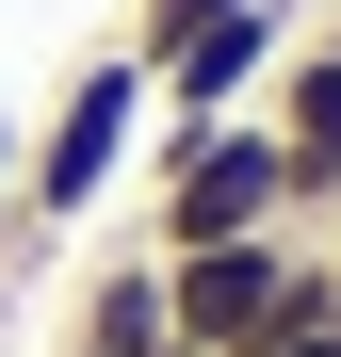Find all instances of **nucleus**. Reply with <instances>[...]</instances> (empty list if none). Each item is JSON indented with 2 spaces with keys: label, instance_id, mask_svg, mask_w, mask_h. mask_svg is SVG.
Segmentation results:
<instances>
[{
  "label": "nucleus",
  "instance_id": "nucleus-4",
  "mask_svg": "<svg viewBox=\"0 0 341 357\" xmlns=\"http://www.w3.org/2000/svg\"><path fill=\"white\" fill-rule=\"evenodd\" d=\"M293 66V0H227L195 49H162L146 66V114L162 130H211V114H260V82Z\"/></svg>",
  "mask_w": 341,
  "mask_h": 357
},
{
  "label": "nucleus",
  "instance_id": "nucleus-1",
  "mask_svg": "<svg viewBox=\"0 0 341 357\" xmlns=\"http://www.w3.org/2000/svg\"><path fill=\"white\" fill-rule=\"evenodd\" d=\"M130 162H146V66H130V49H82V66L33 98V130H17V227H0V276H33L66 227H98V195H130Z\"/></svg>",
  "mask_w": 341,
  "mask_h": 357
},
{
  "label": "nucleus",
  "instance_id": "nucleus-13",
  "mask_svg": "<svg viewBox=\"0 0 341 357\" xmlns=\"http://www.w3.org/2000/svg\"><path fill=\"white\" fill-rule=\"evenodd\" d=\"M179 357H195V341H179Z\"/></svg>",
  "mask_w": 341,
  "mask_h": 357
},
{
  "label": "nucleus",
  "instance_id": "nucleus-3",
  "mask_svg": "<svg viewBox=\"0 0 341 357\" xmlns=\"http://www.w3.org/2000/svg\"><path fill=\"white\" fill-rule=\"evenodd\" d=\"M325 292V244L309 227H260V244H179L162 260V325H179L195 357H260L276 325H309Z\"/></svg>",
  "mask_w": 341,
  "mask_h": 357
},
{
  "label": "nucleus",
  "instance_id": "nucleus-7",
  "mask_svg": "<svg viewBox=\"0 0 341 357\" xmlns=\"http://www.w3.org/2000/svg\"><path fill=\"white\" fill-rule=\"evenodd\" d=\"M227 17V0H130V33H114V49H130V66H162V49H195Z\"/></svg>",
  "mask_w": 341,
  "mask_h": 357
},
{
  "label": "nucleus",
  "instance_id": "nucleus-11",
  "mask_svg": "<svg viewBox=\"0 0 341 357\" xmlns=\"http://www.w3.org/2000/svg\"><path fill=\"white\" fill-rule=\"evenodd\" d=\"M309 49H325V66H341V0H325V17H309Z\"/></svg>",
  "mask_w": 341,
  "mask_h": 357
},
{
  "label": "nucleus",
  "instance_id": "nucleus-9",
  "mask_svg": "<svg viewBox=\"0 0 341 357\" xmlns=\"http://www.w3.org/2000/svg\"><path fill=\"white\" fill-rule=\"evenodd\" d=\"M260 357H341V341H325V325H276V341H260Z\"/></svg>",
  "mask_w": 341,
  "mask_h": 357
},
{
  "label": "nucleus",
  "instance_id": "nucleus-10",
  "mask_svg": "<svg viewBox=\"0 0 341 357\" xmlns=\"http://www.w3.org/2000/svg\"><path fill=\"white\" fill-rule=\"evenodd\" d=\"M309 325H325V341H341V244H325V292H309Z\"/></svg>",
  "mask_w": 341,
  "mask_h": 357
},
{
  "label": "nucleus",
  "instance_id": "nucleus-12",
  "mask_svg": "<svg viewBox=\"0 0 341 357\" xmlns=\"http://www.w3.org/2000/svg\"><path fill=\"white\" fill-rule=\"evenodd\" d=\"M0 357H17V325H0Z\"/></svg>",
  "mask_w": 341,
  "mask_h": 357
},
{
  "label": "nucleus",
  "instance_id": "nucleus-2",
  "mask_svg": "<svg viewBox=\"0 0 341 357\" xmlns=\"http://www.w3.org/2000/svg\"><path fill=\"white\" fill-rule=\"evenodd\" d=\"M130 244H260V227H293V162H276L260 114H211V130H162L146 114V178H130Z\"/></svg>",
  "mask_w": 341,
  "mask_h": 357
},
{
  "label": "nucleus",
  "instance_id": "nucleus-8",
  "mask_svg": "<svg viewBox=\"0 0 341 357\" xmlns=\"http://www.w3.org/2000/svg\"><path fill=\"white\" fill-rule=\"evenodd\" d=\"M17 130H33V114H0V227H17Z\"/></svg>",
  "mask_w": 341,
  "mask_h": 357
},
{
  "label": "nucleus",
  "instance_id": "nucleus-5",
  "mask_svg": "<svg viewBox=\"0 0 341 357\" xmlns=\"http://www.w3.org/2000/svg\"><path fill=\"white\" fill-rule=\"evenodd\" d=\"M49 357H179V325H162V244H114L49 292Z\"/></svg>",
  "mask_w": 341,
  "mask_h": 357
},
{
  "label": "nucleus",
  "instance_id": "nucleus-6",
  "mask_svg": "<svg viewBox=\"0 0 341 357\" xmlns=\"http://www.w3.org/2000/svg\"><path fill=\"white\" fill-rule=\"evenodd\" d=\"M260 130H276V162H293V227L325 244V227H341V66L309 33H293V66L260 82Z\"/></svg>",
  "mask_w": 341,
  "mask_h": 357
}]
</instances>
